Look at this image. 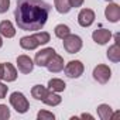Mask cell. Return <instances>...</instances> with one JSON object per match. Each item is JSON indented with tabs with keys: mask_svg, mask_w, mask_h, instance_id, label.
Masks as SVG:
<instances>
[{
	"mask_svg": "<svg viewBox=\"0 0 120 120\" xmlns=\"http://www.w3.org/2000/svg\"><path fill=\"white\" fill-rule=\"evenodd\" d=\"M49 11L51 6L44 0H17L14 19L20 30L37 31L45 26Z\"/></svg>",
	"mask_w": 120,
	"mask_h": 120,
	"instance_id": "obj_1",
	"label": "cell"
},
{
	"mask_svg": "<svg viewBox=\"0 0 120 120\" xmlns=\"http://www.w3.org/2000/svg\"><path fill=\"white\" fill-rule=\"evenodd\" d=\"M49 40H51L49 33L48 31H41V33H35L33 35L21 37L20 38V47L23 49L31 51V49H35L40 45H44V44L49 42Z\"/></svg>",
	"mask_w": 120,
	"mask_h": 120,
	"instance_id": "obj_2",
	"label": "cell"
},
{
	"mask_svg": "<svg viewBox=\"0 0 120 120\" xmlns=\"http://www.w3.org/2000/svg\"><path fill=\"white\" fill-rule=\"evenodd\" d=\"M10 105L13 106V109L17 112V113H27L28 109H30V103L27 100V98L21 93V92H13L10 95Z\"/></svg>",
	"mask_w": 120,
	"mask_h": 120,
	"instance_id": "obj_3",
	"label": "cell"
},
{
	"mask_svg": "<svg viewBox=\"0 0 120 120\" xmlns=\"http://www.w3.org/2000/svg\"><path fill=\"white\" fill-rule=\"evenodd\" d=\"M82 38L76 34H69L64 38V48L68 54H76L82 49Z\"/></svg>",
	"mask_w": 120,
	"mask_h": 120,
	"instance_id": "obj_4",
	"label": "cell"
},
{
	"mask_svg": "<svg viewBox=\"0 0 120 120\" xmlns=\"http://www.w3.org/2000/svg\"><path fill=\"white\" fill-rule=\"evenodd\" d=\"M64 71H65V75L68 78H79L82 76L83 71H85V67L81 61H78V59H75V61H69L65 67H64Z\"/></svg>",
	"mask_w": 120,
	"mask_h": 120,
	"instance_id": "obj_5",
	"label": "cell"
},
{
	"mask_svg": "<svg viewBox=\"0 0 120 120\" xmlns=\"http://www.w3.org/2000/svg\"><path fill=\"white\" fill-rule=\"evenodd\" d=\"M92 75H93V79H95V81H98L99 83L105 85V83H107L109 79L112 78V69H110L107 65H105V64H99L98 67H95Z\"/></svg>",
	"mask_w": 120,
	"mask_h": 120,
	"instance_id": "obj_6",
	"label": "cell"
},
{
	"mask_svg": "<svg viewBox=\"0 0 120 120\" xmlns=\"http://www.w3.org/2000/svg\"><path fill=\"white\" fill-rule=\"evenodd\" d=\"M56 51L54 48H44L41 51H38L34 56V65H38V67H47L48 61L54 56Z\"/></svg>",
	"mask_w": 120,
	"mask_h": 120,
	"instance_id": "obj_7",
	"label": "cell"
},
{
	"mask_svg": "<svg viewBox=\"0 0 120 120\" xmlns=\"http://www.w3.org/2000/svg\"><path fill=\"white\" fill-rule=\"evenodd\" d=\"M95 19H96V16L92 9H82L78 14V23L81 27H85V28L90 27L95 23Z\"/></svg>",
	"mask_w": 120,
	"mask_h": 120,
	"instance_id": "obj_8",
	"label": "cell"
},
{
	"mask_svg": "<svg viewBox=\"0 0 120 120\" xmlns=\"http://www.w3.org/2000/svg\"><path fill=\"white\" fill-rule=\"evenodd\" d=\"M17 68L21 74H30L34 69V61L26 54L17 56Z\"/></svg>",
	"mask_w": 120,
	"mask_h": 120,
	"instance_id": "obj_9",
	"label": "cell"
},
{
	"mask_svg": "<svg viewBox=\"0 0 120 120\" xmlns=\"http://www.w3.org/2000/svg\"><path fill=\"white\" fill-rule=\"evenodd\" d=\"M64 58L59 55V54H54V56L48 61V64H47V69L49 71V72H52V74H58V72H61L62 69H64Z\"/></svg>",
	"mask_w": 120,
	"mask_h": 120,
	"instance_id": "obj_10",
	"label": "cell"
},
{
	"mask_svg": "<svg viewBox=\"0 0 120 120\" xmlns=\"http://www.w3.org/2000/svg\"><path fill=\"white\" fill-rule=\"evenodd\" d=\"M92 38H93V41H95L96 44L105 45V44H107V42L110 41L112 33H110V30H107V28H99V30H95V31L92 33Z\"/></svg>",
	"mask_w": 120,
	"mask_h": 120,
	"instance_id": "obj_11",
	"label": "cell"
},
{
	"mask_svg": "<svg viewBox=\"0 0 120 120\" xmlns=\"http://www.w3.org/2000/svg\"><path fill=\"white\" fill-rule=\"evenodd\" d=\"M105 17L110 23H117L120 20V6L116 3H110L105 9Z\"/></svg>",
	"mask_w": 120,
	"mask_h": 120,
	"instance_id": "obj_12",
	"label": "cell"
},
{
	"mask_svg": "<svg viewBox=\"0 0 120 120\" xmlns=\"http://www.w3.org/2000/svg\"><path fill=\"white\" fill-rule=\"evenodd\" d=\"M16 79H17V69L10 62L3 64V81H6V82H14Z\"/></svg>",
	"mask_w": 120,
	"mask_h": 120,
	"instance_id": "obj_13",
	"label": "cell"
},
{
	"mask_svg": "<svg viewBox=\"0 0 120 120\" xmlns=\"http://www.w3.org/2000/svg\"><path fill=\"white\" fill-rule=\"evenodd\" d=\"M0 35H3L6 38H13L16 35V30H14V26L11 24V21H9V20L0 21Z\"/></svg>",
	"mask_w": 120,
	"mask_h": 120,
	"instance_id": "obj_14",
	"label": "cell"
},
{
	"mask_svg": "<svg viewBox=\"0 0 120 120\" xmlns=\"http://www.w3.org/2000/svg\"><path fill=\"white\" fill-rule=\"evenodd\" d=\"M61 102H62V98L59 96L56 92H52V90H49V89H48L45 98L42 99V103H45L47 106H52V107H54V106H58Z\"/></svg>",
	"mask_w": 120,
	"mask_h": 120,
	"instance_id": "obj_15",
	"label": "cell"
},
{
	"mask_svg": "<svg viewBox=\"0 0 120 120\" xmlns=\"http://www.w3.org/2000/svg\"><path fill=\"white\" fill-rule=\"evenodd\" d=\"M65 88H67L65 82L62 79H59V78H52V79L48 81V89L52 90V92H56V93L64 92Z\"/></svg>",
	"mask_w": 120,
	"mask_h": 120,
	"instance_id": "obj_16",
	"label": "cell"
},
{
	"mask_svg": "<svg viewBox=\"0 0 120 120\" xmlns=\"http://www.w3.org/2000/svg\"><path fill=\"white\" fill-rule=\"evenodd\" d=\"M106 52H107L106 55L109 58V61H112L114 64H117L120 61V47H119V42H114L113 45H110Z\"/></svg>",
	"mask_w": 120,
	"mask_h": 120,
	"instance_id": "obj_17",
	"label": "cell"
},
{
	"mask_svg": "<svg viewBox=\"0 0 120 120\" xmlns=\"http://www.w3.org/2000/svg\"><path fill=\"white\" fill-rule=\"evenodd\" d=\"M54 6L56 9L58 13L61 14H67L71 11L72 6H71V0H54Z\"/></svg>",
	"mask_w": 120,
	"mask_h": 120,
	"instance_id": "obj_18",
	"label": "cell"
},
{
	"mask_svg": "<svg viewBox=\"0 0 120 120\" xmlns=\"http://www.w3.org/2000/svg\"><path fill=\"white\" fill-rule=\"evenodd\" d=\"M98 116L102 119V120H110L112 119V114H113V110H112V107L109 106V105H106V103H102V105H99L98 106Z\"/></svg>",
	"mask_w": 120,
	"mask_h": 120,
	"instance_id": "obj_19",
	"label": "cell"
},
{
	"mask_svg": "<svg viewBox=\"0 0 120 120\" xmlns=\"http://www.w3.org/2000/svg\"><path fill=\"white\" fill-rule=\"evenodd\" d=\"M47 92H48V89H47L45 86H42V85H34V86L31 88V96H33L34 99H37V100H41V102H42V99L45 98Z\"/></svg>",
	"mask_w": 120,
	"mask_h": 120,
	"instance_id": "obj_20",
	"label": "cell"
},
{
	"mask_svg": "<svg viewBox=\"0 0 120 120\" xmlns=\"http://www.w3.org/2000/svg\"><path fill=\"white\" fill-rule=\"evenodd\" d=\"M54 33H55V35H56L58 38L64 40L67 35H69V34H71V30H69V27H68L67 24H58V26L55 27Z\"/></svg>",
	"mask_w": 120,
	"mask_h": 120,
	"instance_id": "obj_21",
	"label": "cell"
},
{
	"mask_svg": "<svg viewBox=\"0 0 120 120\" xmlns=\"http://www.w3.org/2000/svg\"><path fill=\"white\" fill-rule=\"evenodd\" d=\"M37 119L38 120H54L55 119V114L48 112V110H40L38 114H37Z\"/></svg>",
	"mask_w": 120,
	"mask_h": 120,
	"instance_id": "obj_22",
	"label": "cell"
},
{
	"mask_svg": "<svg viewBox=\"0 0 120 120\" xmlns=\"http://www.w3.org/2000/svg\"><path fill=\"white\" fill-rule=\"evenodd\" d=\"M10 117V110L7 105H0V120H7Z\"/></svg>",
	"mask_w": 120,
	"mask_h": 120,
	"instance_id": "obj_23",
	"label": "cell"
},
{
	"mask_svg": "<svg viewBox=\"0 0 120 120\" xmlns=\"http://www.w3.org/2000/svg\"><path fill=\"white\" fill-rule=\"evenodd\" d=\"M10 7V0H0V14H3Z\"/></svg>",
	"mask_w": 120,
	"mask_h": 120,
	"instance_id": "obj_24",
	"label": "cell"
},
{
	"mask_svg": "<svg viewBox=\"0 0 120 120\" xmlns=\"http://www.w3.org/2000/svg\"><path fill=\"white\" fill-rule=\"evenodd\" d=\"M7 90H9V86L0 82V99H4V98H6V95H7Z\"/></svg>",
	"mask_w": 120,
	"mask_h": 120,
	"instance_id": "obj_25",
	"label": "cell"
},
{
	"mask_svg": "<svg viewBox=\"0 0 120 120\" xmlns=\"http://www.w3.org/2000/svg\"><path fill=\"white\" fill-rule=\"evenodd\" d=\"M85 0H71V6L72 7H81L83 4Z\"/></svg>",
	"mask_w": 120,
	"mask_h": 120,
	"instance_id": "obj_26",
	"label": "cell"
},
{
	"mask_svg": "<svg viewBox=\"0 0 120 120\" xmlns=\"http://www.w3.org/2000/svg\"><path fill=\"white\" fill-rule=\"evenodd\" d=\"M81 117H82V119H90V120H93V116H92V114H88V113L81 114Z\"/></svg>",
	"mask_w": 120,
	"mask_h": 120,
	"instance_id": "obj_27",
	"label": "cell"
},
{
	"mask_svg": "<svg viewBox=\"0 0 120 120\" xmlns=\"http://www.w3.org/2000/svg\"><path fill=\"white\" fill-rule=\"evenodd\" d=\"M3 79V64H0V81Z\"/></svg>",
	"mask_w": 120,
	"mask_h": 120,
	"instance_id": "obj_28",
	"label": "cell"
},
{
	"mask_svg": "<svg viewBox=\"0 0 120 120\" xmlns=\"http://www.w3.org/2000/svg\"><path fill=\"white\" fill-rule=\"evenodd\" d=\"M3 47V40H2V35H0V48Z\"/></svg>",
	"mask_w": 120,
	"mask_h": 120,
	"instance_id": "obj_29",
	"label": "cell"
},
{
	"mask_svg": "<svg viewBox=\"0 0 120 120\" xmlns=\"http://www.w3.org/2000/svg\"><path fill=\"white\" fill-rule=\"evenodd\" d=\"M106 2H112V0H106Z\"/></svg>",
	"mask_w": 120,
	"mask_h": 120,
	"instance_id": "obj_30",
	"label": "cell"
}]
</instances>
